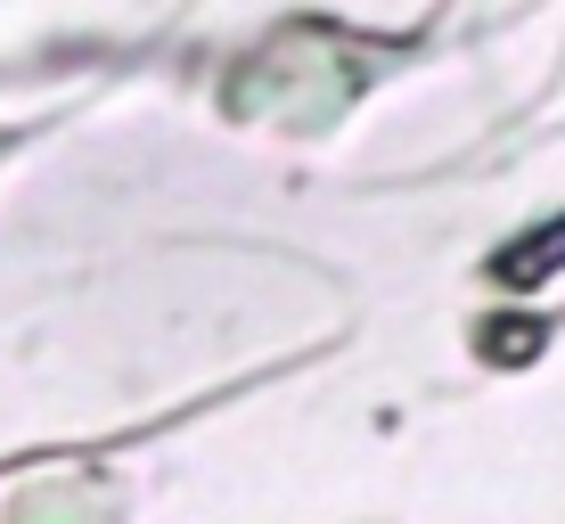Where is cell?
I'll return each instance as SVG.
<instances>
[{
    "mask_svg": "<svg viewBox=\"0 0 565 524\" xmlns=\"http://www.w3.org/2000/svg\"><path fill=\"white\" fill-rule=\"evenodd\" d=\"M557 255H565V222H557V229H541V238H524V246H509V255H500V279H509V287L550 279Z\"/></svg>",
    "mask_w": 565,
    "mask_h": 524,
    "instance_id": "1",
    "label": "cell"
},
{
    "mask_svg": "<svg viewBox=\"0 0 565 524\" xmlns=\"http://www.w3.org/2000/svg\"><path fill=\"white\" fill-rule=\"evenodd\" d=\"M533 344H541V328H533V336H524V320H492V336H483V353H492V361H516V353H533Z\"/></svg>",
    "mask_w": 565,
    "mask_h": 524,
    "instance_id": "2",
    "label": "cell"
}]
</instances>
